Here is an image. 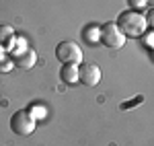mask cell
Returning <instances> with one entry per match:
<instances>
[{"label":"cell","mask_w":154,"mask_h":146,"mask_svg":"<svg viewBox=\"0 0 154 146\" xmlns=\"http://www.w3.org/2000/svg\"><path fill=\"white\" fill-rule=\"evenodd\" d=\"M14 39V29L11 25H0V45H8Z\"/></svg>","instance_id":"9c48e42d"},{"label":"cell","mask_w":154,"mask_h":146,"mask_svg":"<svg viewBox=\"0 0 154 146\" xmlns=\"http://www.w3.org/2000/svg\"><path fill=\"white\" fill-rule=\"evenodd\" d=\"M128 4H130L131 11H138V12H140V8H146L148 6L146 0H128Z\"/></svg>","instance_id":"30bf717a"},{"label":"cell","mask_w":154,"mask_h":146,"mask_svg":"<svg viewBox=\"0 0 154 146\" xmlns=\"http://www.w3.org/2000/svg\"><path fill=\"white\" fill-rule=\"evenodd\" d=\"M146 2H148V6H150V8H154V0H146Z\"/></svg>","instance_id":"7c38bea8"},{"label":"cell","mask_w":154,"mask_h":146,"mask_svg":"<svg viewBox=\"0 0 154 146\" xmlns=\"http://www.w3.org/2000/svg\"><path fill=\"white\" fill-rule=\"evenodd\" d=\"M37 128V117L33 115V111L29 109H19L12 113L11 117V130L14 132L17 136H29L33 134Z\"/></svg>","instance_id":"7a4b0ae2"},{"label":"cell","mask_w":154,"mask_h":146,"mask_svg":"<svg viewBox=\"0 0 154 146\" xmlns=\"http://www.w3.org/2000/svg\"><path fill=\"white\" fill-rule=\"evenodd\" d=\"M60 76L66 85H76L80 82L78 80V64H62V70H60Z\"/></svg>","instance_id":"52a82bcc"},{"label":"cell","mask_w":154,"mask_h":146,"mask_svg":"<svg viewBox=\"0 0 154 146\" xmlns=\"http://www.w3.org/2000/svg\"><path fill=\"white\" fill-rule=\"evenodd\" d=\"M128 37L121 33V29L117 27V23H105L101 27V43L109 49H119L125 45Z\"/></svg>","instance_id":"3957f363"},{"label":"cell","mask_w":154,"mask_h":146,"mask_svg":"<svg viewBox=\"0 0 154 146\" xmlns=\"http://www.w3.org/2000/svg\"><path fill=\"white\" fill-rule=\"evenodd\" d=\"M56 58L62 64H82V49L76 41H60L56 48Z\"/></svg>","instance_id":"277c9868"},{"label":"cell","mask_w":154,"mask_h":146,"mask_svg":"<svg viewBox=\"0 0 154 146\" xmlns=\"http://www.w3.org/2000/svg\"><path fill=\"white\" fill-rule=\"evenodd\" d=\"M82 37L88 45H95V43H101V29L97 25H88L82 31Z\"/></svg>","instance_id":"ba28073f"},{"label":"cell","mask_w":154,"mask_h":146,"mask_svg":"<svg viewBox=\"0 0 154 146\" xmlns=\"http://www.w3.org/2000/svg\"><path fill=\"white\" fill-rule=\"evenodd\" d=\"M115 23H117V27L121 29V33L125 37H142L146 33V29H148L146 17L138 11H131V8L121 12Z\"/></svg>","instance_id":"6da1fadb"},{"label":"cell","mask_w":154,"mask_h":146,"mask_svg":"<svg viewBox=\"0 0 154 146\" xmlns=\"http://www.w3.org/2000/svg\"><path fill=\"white\" fill-rule=\"evenodd\" d=\"M144 17H146V23H148V27H150V29H154V8H150V11L146 12Z\"/></svg>","instance_id":"8fae6325"},{"label":"cell","mask_w":154,"mask_h":146,"mask_svg":"<svg viewBox=\"0 0 154 146\" xmlns=\"http://www.w3.org/2000/svg\"><path fill=\"white\" fill-rule=\"evenodd\" d=\"M78 80L84 86H97L101 82V68L95 62H82L78 66Z\"/></svg>","instance_id":"5b68a950"},{"label":"cell","mask_w":154,"mask_h":146,"mask_svg":"<svg viewBox=\"0 0 154 146\" xmlns=\"http://www.w3.org/2000/svg\"><path fill=\"white\" fill-rule=\"evenodd\" d=\"M12 64L17 66V68H21V70H29V68H33L37 64V54L33 48H23L21 51H17V54H12Z\"/></svg>","instance_id":"8992f818"}]
</instances>
